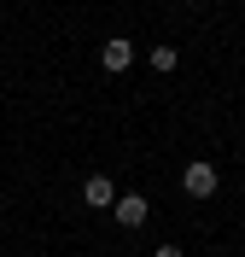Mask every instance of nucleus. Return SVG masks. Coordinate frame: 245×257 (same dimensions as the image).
I'll return each instance as SVG.
<instances>
[{"instance_id": "obj_1", "label": "nucleus", "mask_w": 245, "mask_h": 257, "mask_svg": "<svg viewBox=\"0 0 245 257\" xmlns=\"http://www.w3.org/2000/svg\"><path fill=\"white\" fill-rule=\"evenodd\" d=\"M111 216H117L123 228H140V222L152 216V199H146V193H123V199L111 205Z\"/></svg>"}, {"instance_id": "obj_2", "label": "nucleus", "mask_w": 245, "mask_h": 257, "mask_svg": "<svg viewBox=\"0 0 245 257\" xmlns=\"http://www.w3.org/2000/svg\"><path fill=\"white\" fill-rule=\"evenodd\" d=\"M181 187L193 193V199H210V193H216V164H204V158H198V164H187Z\"/></svg>"}, {"instance_id": "obj_3", "label": "nucleus", "mask_w": 245, "mask_h": 257, "mask_svg": "<svg viewBox=\"0 0 245 257\" xmlns=\"http://www.w3.org/2000/svg\"><path fill=\"white\" fill-rule=\"evenodd\" d=\"M129 64H134V47H129V41H123V35H117V41H105V47H99V70H111V76H123Z\"/></svg>"}, {"instance_id": "obj_4", "label": "nucleus", "mask_w": 245, "mask_h": 257, "mask_svg": "<svg viewBox=\"0 0 245 257\" xmlns=\"http://www.w3.org/2000/svg\"><path fill=\"white\" fill-rule=\"evenodd\" d=\"M82 205H94V210H111V205H117V187H111L105 176H88V181H82Z\"/></svg>"}, {"instance_id": "obj_5", "label": "nucleus", "mask_w": 245, "mask_h": 257, "mask_svg": "<svg viewBox=\"0 0 245 257\" xmlns=\"http://www.w3.org/2000/svg\"><path fill=\"white\" fill-rule=\"evenodd\" d=\"M175 47H152V70H163V76H169V70H175Z\"/></svg>"}, {"instance_id": "obj_6", "label": "nucleus", "mask_w": 245, "mask_h": 257, "mask_svg": "<svg viewBox=\"0 0 245 257\" xmlns=\"http://www.w3.org/2000/svg\"><path fill=\"white\" fill-rule=\"evenodd\" d=\"M152 257H181V245H158V251H152Z\"/></svg>"}]
</instances>
